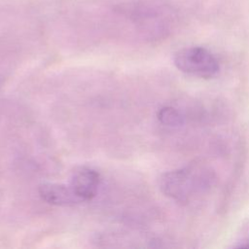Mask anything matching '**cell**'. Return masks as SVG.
<instances>
[{"label": "cell", "mask_w": 249, "mask_h": 249, "mask_svg": "<svg viewBox=\"0 0 249 249\" xmlns=\"http://www.w3.org/2000/svg\"><path fill=\"white\" fill-rule=\"evenodd\" d=\"M216 181L214 170L204 163L195 162L163 173L159 186L165 196L180 204H189L208 194Z\"/></svg>", "instance_id": "cell-1"}, {"label": "cell", "mask_w": 249, "mask_h": 249, "mask_svg": "<svg viewBox=\"0 0 249 249\" xmlns=\"http://www.w3.org/2000/svg\"><path fill=\"white\" fill-rule=\"evenodd\" d=\"M173 62L181 72L203 79L214 78L220 71L218 59L202 47H188L177 51Z\"/></svg>", "instance_id": "cell-2"}, {"label": "cell", "mask_w": 249, "mask_h": 249, "mask_svg": "<svg viewBox=\"0 0 249 249\" xmlns=\"http://www.w3.org/2000/svg\"><path fill=\"white\" fill-rule=\"evenodd\" d=\"M99 184V173L87 166H81L75 169L69 182V186L81 201L91 200L97 194Z\"/></svg>", "instance_id": "cell-3"}, {"label": "cell", "mask_w": 249, "mask_h": 249, "mask_svg": "<svg viewBox=\"0 0 249 249\" xmlns=\"http://www.w3.org/2000/svg\"><path fill=\"white\" fill-rule=\"evenodd\" d=\"M38 192L41 198L52 205L71 206L82 202L69 185L43 183L39 186Z\"/></svg>", "instance_id": "cell-4"}, {"label": "cell", "mask_w": 249, "mask_h": 249, "mask_svg": "<svg viewBox=\"0 0 249 249\" xmlns=\"http://www.w3.org/2000/svg\"><path fill=\"white\" fill-rule=\"evenodd\" d=\"M159 122L168 127H178L184 124V116L177 108L171 106H164L158 111L157 114Z\"/></svg>", "instance_id": "cell-5"}, {"label": "cell", "mask_w": 249, "mask_h": 249, "mask_svg": "<svg viewBox=\"0 0 249 249\" xmlns=\"http://www.w3.org/2000/svg\"><path fill=\"white\" fill-rule=\"evenodd\" d=\"M234 248H249V220H247L240 229V232L235 240Z\"/></svg>", "instance_id": "cell-6"}]
</instances>
